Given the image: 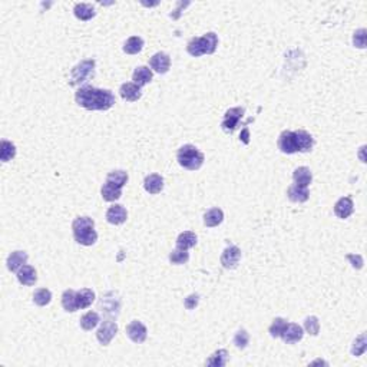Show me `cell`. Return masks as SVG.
Listing matches in <instances>:
<instances>
[{"mask_svg":"<svg viewBox=\"0 0 367 367\" xmlns=\"http://www.w3.org/2000/svg\"><path fill=\"white\" fill-rule=\"evenodd\" d=\"M76 104L86 111H108L115 105V95L109 89L80 86L75 92Z\"/></svg>","mask_w":367,"mask_h":367,"instance_id":"cell-1","label":"cell"},{"mask_svg":"<svg viewBox=\"0 0 367 367\" xmlns=\"http://www.w3.org/2000/svg\"><path fill=\"white\" fill-rule=\"evenodd\" d=\"M72 231L75 241L80 246H94L98 241V232L95 230V221L89 217H78L72 223Z\"/></svg>","mask_w":367,"mask_h":367,"instance_id":"cell-2","label":"cell"},{"mask_svg":"<svg viewBox=\"0 0 367 367\" xmlns=\"http://www.w3.org/2000/svg\"><path fill=\"white\" fill-rule=\"evenodd\" d=\"M128 182V172L122 171V169H116L112 171L106 176L104 187L101 190L102 198L108 202H113V201L119 200L122 197V188L125 187V184Z\"/></svg>","mask_w":367,"mask_h":367,"instance_id":"cell-3","label":"cell"},{"mask_svg":"<svg viewBox=\"0 0 367 367\" xmlns=\"http://www.w3.org/2000/svg\"><path fill=\"white\" fill-rule=\"evenodd\" d=\"M218 46V36L214 32L205 33L201 38H192L188 45L187 50L194 57H200L202 55H212Z\"/></svg>","mask_w":367,"mask_h":367,"instance_id":"cell-4","label":"cell"},{"mask_svg":"<svg viewBox=\"0 0 367 367\" xmlns=\"http://www.w3.org/2000/svg\"><path fill=\"white\" fill-rule=\"evenodd\" d=\"M204 154L191 144H187L181 146L176 152V161L178 164L188 171H197L202 167L204 164Z\"/></svg>","mask_w":367,"mask_h":367,"instance_id":"cell-5","label":"cell"},{"mask_svg":"<svg viewBox=\"0 0 367 367\" xmlns=\"http://www.w3.org/2000/svg\"><path fill=\"white\" fill-rule=\"evenodd\" d=\"M94 75H95V60L94 59L82 60L71 71L69 85H72V86L83 85L88 80H90V78H94Z\"/></svg>","mask_w":367,"mask_h":367,"instance_id":"cell-6","label":"cell"},{"mask_svg":"<svg viewBox=\"0 0 367 367\" xmlns=\"http://www.w3.org/2000/svg\"><path fill=\"white\" fill-rule=\"evenodd\" d=\"M244 108H231V109H228V111L225 112V115H224V119L221 122V128L225 134H232L235 129L238 128L239 125V120L242 119V116H244Z\"/></svg>","mask_w":367,"mask_h":367,"instance_id":"cell-7","label":"cell"},{"mask_svg":"<svg viewBox=\"0 0 367 367\" xmlns=\"http://www.w3.org/2000/svg\"><path fill=\"white\" fill-rule=\"evenodd\" d=\"M118 333V324L113 320H104L101 327L96 331V339L102 346H108L111 343L112 339Z\"/></svg>","mask_w":367,"mask_h":367,"instance_id":"cell-8","label":"cell"},{"mask_svg":"<svg viewBox=\"0 0 367 367\" xmlns=\"http://www.w3.org/2000/svg\"><path fill=\"white\" fill-rule=\"evenodd\" d=\"M279 149L283 154H295L298 152V145H297V138H295V132L293 131H283L279 136Z\"/></svg>","mask_w":367,"mask_h":367,"instance_id":"cell-9","label":"cell"},{"mask_svg":"<svg viewBox=\"0 0 367 367\" xmlns=\"http://www.w3.org/2000/svg\"><path fill=\"white\" fill-rule=\"evenodd\" d=\"M239 260H241V250L237 246H228L221 254V264L227 270L237 268Z\"/></svg>","mask_w":367,"mask_h":367,"instance_id":"cell-10","label":"cell"},{"mask_svg":"<svg viewBox=\"0 0 367 367\" xmlns=\"http://www.w3.org/2000/svg\"><path fill=\"white\" fill-rule=\"evenodd\" d=\"M127 335L129 339L136 344L144 343L148 337V330L145 327L144 323L138 321V320H134L131 321L128 326H127Z\"/></svg>","mask_w":367,"mask_h":367,"instance_id":"cell-11","label":"cell"},{"mask_svg":"<svg viewBox=\"0 0 367 367\" xmlns=\"http://www.w3.org/2000/svg\"><path fill=\"white\" fill-rule=\"evenodd\" d=\"M149 66L151 69H154L157 73L160 75H164L169 71L171 68V57L169 55H167L165 52H158L155 55L152 56L149 59Z\"/></svg>","mask_w":367,"mask_h":367,"instance_id":"cell-12","label":"cell"},{"mask_svg":"<svg viewBox=\"0 0 367 367\" xmlns=\"http://www.w3.org/2000/svg\"><path fill=\"white\" fill-rule=\"evenodd\" d=\"M304 335V328L295 323H287V327L283 331L281 339L286 344L298 343Z\"/></svg>","mask_w":367,"mask_h":367,"instance_id":"cell-13","label":"cell"},{"mask_svg":"<svg viewBox=\"0 0 367 367\" xmlns=\"http://www.w3.org/2000/svg\"><path fill=\"white\" fill-rule=\"evenodd\" d=\"M119 95L127 102H136L142 96V88L134 82H127L119 88Z\"/></svg>","mask_w":367,"mask_h":367,"instance_id":"cell-14","label":"cell"},{"mask_svg":"<svg viewBox=\"0 0 367 367\" xmlns=\"http://www.w3.org/2000/svg\"><path fill=\"white\" fill-rule=\"evenodd\" d=\"M128 218V212L124 205H119V204H115L112 207L108 208L106 211V221L109 224H113V225H120L127 221Z\"/></svg>","mask_w":367,"mask_h":367,"instance_id":"cell-15","label":"cell"},{"mask_svg":"<svg viewBox=\"0 0 367 367\" xmlns=\"http://www.w3.org/2000/svg\"><path fill=\"white\" fill-rule=\"evenodd\" d=\"M353 212H354V204L351 197H342L334 204V214L342 220L349 218Z\"/></svg>","mask_w":367,"mask_h":367,"instance_id":"cell-16","label":"cell"},{"mask_svg":"<svg viewBox=\"0 0 367 367\" xmlns=\"http://www.w3.org/2000/svg\"><path fill=\"white\" fill-rule=\"evenodd\" d=\"M17 280L20 284L23 286H33L38 280V274H36V270L33 268L32 265H27L24 264L23 267H20L17 270Z\"/></svg>","mask_w":367,"mask_h":367,"instance_id":"cell-17","label":"cell"},{"mask_svg":"<svg viewBox=\"0 0 367 367\" xmlns=\"http://www.w3.org/2000/svg\"><path fill=\"white\" fill-rule=\"evenodd\" d=\"M293 179H294L295 185L303 187V188H309V185L313 181V174L310 168L307 167H298L295 168L293 172Z\"/></svg>","mask_w":367,"mask_h":367,"instance_id":"cell-18","label":"cell"},{"mask_svg":"<svg viewBox=\"0 0 367 367\" xmlns=\"http://www.w3.org/2000/svg\"><path fill=\"white\" fill-rule=\"evenodd\" d=\"M295 138H297V145H298V152H310L314 146V138H313L307 131H294Z\"/></svg>","mask_w":367,"mask_h":367,"instance_id":"cell-19","label":"cell"},{"mask_svg":"<svg viewBox=\"0 0 367 367\" xmlns=\"http://www.w3.org/2000/svg\"><path fill=\"white\" fill-rule=\"evenodd\" d=\"M145 191L149 192V194H160L164 190V178L160 174H151L145 178L144 181Z\"/></svg>","mask_w":367,"mask_h":367,"instance_id":"cell-20","label":"cell"},{"mask_svg":"<svg viewBox=\"0 0 367 367\" xmlns=\"http://www.w3.org/2000/svg\"><path fill=\"white\" fill-rule=\"evenodd\" d=\"M27 253L24 251H13L10 256L8 257V268L10 271H17L20 267H23L24 264L27 263Z\"/></svg>","mask_w":367,"mask_h":367,"instance_id":"cell-21","label":"cell"},{"mask_svg":"<svg viewBox=\"0 0 367 367\" xmlns=\"http://www.w3.org/2000/svg\"><path fill=\"white\" fill-rule=\"evenodd\" d=\"M152 71L149 68L146 66H138L135 71H134V75H132V79H134V83H136L138 86H145L148 85L149 82L152 80Z\"/></svg>","mask_w":367,"mask_h":367,"instance_id":"cell-22","label":"cell"},{"mask_svg":"<svg viewBox=\"0 0 367 367\" xmlns=\"http://www.w3.org/2000/svg\"><path fill=\"white\" fill-rule=\"evenodd\" d=\"M287 197L288 200L293 202H305L310 197V192H309V188H303V187L293 184L287 190Z\"/></svg>","mask_w":367,"mask_h":367,"instance_id":"cell-23","label":"cell"},{"mask_svg":"<svg viewBox=\"0 0 367 367\" xmlns=\"http://www.w3.org/2000/svg\"><path fill=\"white\" fill-rule=\"evenodd\" d=\"M73 13H75V16L78 17L79 20L86 22V20H90L92 17H95L96 10L95 8H94L92 5H89V3H78V5H75V8H73Z\"/></svg>","mask_w":367,"mask_h":367,"instance_id":"cell-24","label":"cell"},{"mask_svg":"<svg viewBox=\"0 0 367 367\" xmlns=\"http://www.w3.org/2000/svg\"><path fill=\"white\" fill-rule=\"evenodd\" d=\"M224 221V212L221 208H211L209 211L205 212L204 216V224L212 228V227H218L220 224Z\"/></svg>","mask_w":367,"mask_h":367,"instance_id":"cell-25","label":"cell"},{"mask_svg":"<svg viewBox=\"0 0 367 367\" xmlns=\"http://www.w3.org/2000/svg\"><path fill=\"white\" fill-rule=\"evenodd\" d=\"M197 235L191 231H184L181 232L179 235H178V238H176V248H179V250H190L192 248L195 244H197Z\"/></svg>","mask_w":367,"mask_h":367,"instance_id":"cell-26","label":"cell"},{"mask_svg":"<svg viewBox=\"0 0 367 367\" xmlns=\"http://www.w3.org/2000/svg\"><path fill=\"white\" fill-rule=\"evenodd\" d=\"M76 301L79 309H88L90 304L95 301V293L90 288H82L76 291Z\"/></svg>","mask_w":367,"mask_h":367,"instance_id":"cell-27","label":"cell"},{"mask_svg":"<svg viewBox=\"0 0 367 367\" xmlns=\"http://www.w3.org/2000/svg\"><path fill=\"white\" fill-rule=\"evenodd\" d=\"M62 307L68 313H73L79 310L78 301H76V291L73 290H65L62 294Z\"/></svg>","mask_w":367,"mask_h":367,"instance_id":"cell-28","label":"cell"},{"mask_svg":"<svg viewBox=\"0 0 367 367\" xmlns=\"http://www.w3.org/2000/svg\"><path fill=\"white\" fill-rule=\"evenodd\" d=\"M144 49V39L139 36H132L129 38L125 45H124V52L128 55H138Z\"/></svg>","mask_w":367,"mask_h":367,"instance_id":"cell-29","label":"cell"},{"mask_svg":"<svg viewBox=\"0 0 367 367\" xmlns=\"http://www.w3.org/2000/svg\"><path fill=\"white\" fill-rule=\"evenodd\" d=\"M227 359H228V351L225 349H220L214 354H211L209 359L205 360V366L224 367L227 364Z\"/></svg>","mask_w":367,"mask_h":367,"instance_id":"cell-30","label":"cell"},{"mask_svg":"<svg viewBox=\"0 0 367 367\" xmlns=\"http://www.w3.org/2000/svg\"><path fill=\"white\" fill-rule=\"evenodd\" d=\"M99 321H101V319H99L98 313L88 312L80 317V327L83 328L85 331H90V330H94L99 324Z\"/></svg>","mask_w":367,"mask_h":367,"instance_id":"cell-31","label":"cell"},{"mask_svg":"<svg viewBox=\"0 0 367 367\" xmlns=\"http://www.w3.org/2000/svg\"><path fill=\"white\" fill-rule=\"evenodd\" d=\"M109 301V298H108V293L105 295H102V298H101V303H99V307L102 309L104 307V310L106 314H118L119 313V307H120V301L119 298H111V303L108 304Z\"/></svg>","mask_w":367,"mask_h":367,"instance_id":"cell-32","label":"cell"},{"mask_svg":"<svg viewBox=\"0 0 367 367\" xmlns=\"http://www.w3.org/2000/svg\"><path fill=\"white\" fill-rule=\"evenodd\" d=\"M367 349V335L366 333H361L360 335L356 337V340L353 342V346H351V354L359 357L361 356Z\"/></svg>","mask_w":367,"mask_h":367,"instance_id":"cell-33","label":"cell"},{"mask_svg":"<svg viewBox=\"0 0 367 367\" xmlns=\"http://www.w3.org/2000/svg\"><path fill=\"white\" fill-rule=\"evenodd\" d=\"M15 155H16V146H15V144L3 139L2 141V151H0V160L3 161V162H8V161L13 160Z\"/></svg>","mask_w":367,"mask_h":367,"instance_id":"cell-34","label":"cell"},{"mask_svg":"<svg viewBox=\"0 0 367 367\" xmlns=\"http://www.w3.org/2000/svg\"><path fill=\"white\" fill-rule=\"evenodd\" d=\"M50 300H52V293L48 288H39L33 294V301H35L36 305H40V307L48 305L50 303Z\"/></svg>","mask_w":367,"mask_h":367,"instance_id":"cell-35","label":"cell"},{"mask_svg":"<svg viewBox=\"0 0 367 367\" xmlns=\"http://www.w3.org/2000/svg\"><path fill=\"white\" fill-rule=\"evenodd\" d=\"M286 327H287V320L277 317V319L272 320V324L270 326V328H268V331H270L271 337L277 339V337H281V334H283V331L286 330Z\"/></svg>","mask_w":367,"mask_h":367,"instance_id":"cell-36","label":"cell"},{"mask_svg":"<svg viewBox=\"0 0 367 367\" xmlns=\"http://www.w3.org/2000/svg\"><path fill=\"white\" fill-rule=\"evenodd\" d=\"M188 260H190V253H188L187 250L175 248V250L169 254V261H171V264H175V265L185 264Z\"/></svg>","mask_w":367,"mask_h":367,"instance_id":"cell-37","label":"cell"},{"mask_svg":"<svg viewBox=\"0 0 367 367\" xmlns=\"http://www.w3.org/2000/svg\"><path fill=\"white\" fill-rule=\"evenodd\" d=\"M304 330L312 335H317L320 331V321L316 316L305 317L304 320Z\"/></svg>","mask_w":367,"mask_h":367,"instance_id":"cell-38","label":"cell"},{"mask_svg":"<svg viewBox=\"0 0 367 367\" xmlns=\"http://www.w3.org/2000/svg\"><path fill=\"white\" fill-rule=\"evenodd\" d=\"M248 343H250V335H248V333L242 328V330H238L237 333H235V335H234V344H235V347L237 349H246L248 346Z\"/></svg>","mask_w":367,"mask_h":367,"instance_id":"cell-39","label":"cell"},{"mask_svg":"<svg viewBox=\"0 0 367 367\" xmlns=\"http://www.w3.org/2000/svg\"><path fill=\"white\" fill-rule=\"evenodd\" d=\"M353 45L356 48L364 49L366 48V29H359L353 35Z\"/></svg>","mask_w":367,"mask_h":367,"instance_id":"cell-40","label":"cell"},{"mask_svg":"<svg viewBox=\"0 0 367 367\" xmlns=\"http://www.w3.org/2000/svg\"><path fill=\"white\" fill-rule=\"evenodd\" d=\"M200 303V295L198 294H191L188 295L187 298H185V301H184V305H185V309L187 310H194L197 305Z\"/></svg>","mask_w":367,"mask_h":367,"instance_id":"cell-41","label":"cell"},{"mask_svg":"<svg viewBox=\"0 0 367 367\" xmlns=\"http://www.w3.org/2000/svg\"><path fill=\"white\" fill-rule=\"evenodd\" d=\"M346 258L350 261L351 265H353L354 268H357V270L363 268V264L364 263H363V257L360 256V254H347Z\"/></svg>","mask_w":367,"mask_h":367,"instance_id":"cell-42","label":"cell"},{"mask_svg":"<svg viewBox=\"0 0 367 367\" xmlns=\"http://www.w3.org/2000/svg\"><path fill=\"white\" fill-rule=\"evenodd\" d=\"M239 138L242 139V142H244V144H248V142H250V141H248V129L247 128L242 131V134H241Z\"/></svg>","mask_w":367,"mask_h":367,"instance_id":"cell-43","label":"cell"}]
</instances>
